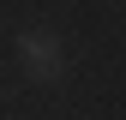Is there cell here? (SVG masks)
Segmentation results:
<instances>
[{
  "label": "cell",
  "instance_id": "obj_1",
  "mask_svg": "<svg viewBox=\"0 0 126 120\" xmlns=\"http://www.w3.org/2000/svg\"><path fill=\"white\" fill-rule=\"evenodd\" d=\"M18 60L30 72V84H60V72H66V60H60V42L48 36V30H18Z\"/></svg>",
  "mask_w": 126,
  "mask_h": 120
}]
</instances>
